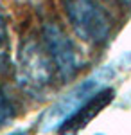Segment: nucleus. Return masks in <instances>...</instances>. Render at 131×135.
I'll return each instance as SVG.
<instances>
[{
  "label": "nucleus",
  "instance_id": "5",
  "mask_svg": "<svg viewBox=\"0 0 131 135\" xmlns=\"http://www.w3.org/2000/svg\"><path fill=\"white\" fill-rule=\"evenodd\" d=\"M9 117H11V106L7 103V99L4 97V94L0 92V124L6 123Z\"/></svg>",
  "mask_w": 131,
  "mask_h": 135
},
{
  "label": "nucleus",
  "instance_id": "4",
  "mask_svg": "<svg viewBox=\"0 0 131 135\" xmlns=\"http://www.w3.org/2000/svg\"><path fill=\"white\" fill-rule=\"evenodd\" d=\"M113 97H115L113 88H102V90L93 92L86 99V103L75 108V112L61 123V126L58 128V135H77L113 101Z\"/></svg>",
  "mask_w": 131,
  "mask_h": 135
},
{
  "label": "nucleus",
  "instance_id": "7",
  "mask_svg": "<svg viewBox=\"0 0 131 135\" xmlns=\"http://www.w3.org/2000/svg\"><path fill=\"white\" fill-rule=\"evenodd\" d=\"M122 6H126V7H131V0H119Z\"/></svg>",
  "mask_w": 131,
  "mask_h": 135
},
{
  "label": "nucleus",
  "instance_id": "6",
  "mask_svg": "<svg viewBox=\"0 0 131 135\" xmlns=\"http://www.w3.org/2000/svg\"><path fill=\"white\" fill-rule=\"evenodd\" d=\"M6 45H7V38H6V29H4V23L0 20V56L6 54Z\"/></svg>",
  "mask_w": 131,
  "mask_h": 135
},
{
  "label": "nucleus",
  "instance_id": "1",
  "mask_svg": "<svg viewBox=\"0 0 131 135\" xmlns=\"http://www.w3.org/2000/svg\"><path fill=\"white\" fill-rule=\"evenodd\" d=\"M67 16L75 34L90 43H102L111 34V18L97 0H67Z\"/></svg>",
  "mask_w": 131,
  "mask_h": 135
},
{
  "label": "nucleus",
  "instance_id": "8",
  "mask_svg": "<svg viewBox=\"0 0 131 135\" xmlns=\"http://www.w3.org/2000/svg\"><path fill=\"white\" fill-rule=\"evenodd\" d=\"M11 135H27V133H23V132H18V133H11Z\"/></svg>",
  "mask_w": 131,
  "mask_h": 135
},
{
  "label": "nucleus",
  "instance_id": "2",
  "mask_svg": "<svg viewBox=\"0 0 131 135\" xmlns=\"http://www.w3.org/2000/svg\"><path fill=\"white\" fill-rule=\"evenodd\" d=\"M41 34H43V45L54 63L56 72L63 79L74 78V74L79 69V61H77V52L74 49L70 38L56 23H45Z\"/></svg>",
  "mask_w": 131,
  "mask_h": 135
},
{
  "label": "nucleus",
  "instance_id": "3",
  "mask_svg": "<svg viewBox=\"0 0 131 135\" xmlns=\"http://www.w3.org/2000/svg\"><path fill=\"white\" fill-rule=\"evenodd\" d=\"M52 65L54 63L47 49L43 51L38 43H29L27 49H23L20 54V72L23 83H27L31 88H43L51 83L56 70Z\"/></svg>",
  "mask_w": 131,
  "mask_h": 135
}]
</instances>
